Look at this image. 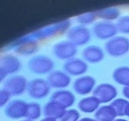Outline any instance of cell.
Returning a JSON list of instances; mask_svg holds the SVG:
<instances>
[{
	"label": "cell",
	"mask_w": 129,
	"mask_h": 121,
	"mask_svg": "<svg viewBox=\"0 0 129 121\" xmlns=\"http://www.w3.org/2000/svg\"><path fill=\"white\" fill-rule=\"evenodd\" d=\"M28 70L36 75H44L49 74L53 71L54 62L47 55L37 54L31 56L27 62Z\"/></svg>",
	"instance_id": "cell-1"
},
{
	"label": "cell",
	"mask_w": 129,
	"mask_h": 121,
	"mask_svg": "<svg viewBox=\"0 0 129 121\" xmlns=\"http://www.w3.org/2000/svg\"><path fill=\"white\" fill-rule=\"evenodd\" d=\"M105 50L112 57H121L129 52V38L116 35L106 41Z\"/></svg>",
	"instance_id": "cell-2"
},
{
	"label": "cell",
	"mask_w": 129,
	"mask_h": 121,
	"mask_svg": "<svg viewBox=\"0 0 129 121\" xmlns=\"http://www.w3.org/2000/svg\"><path fill=\"white\" fill-rule=\"evenodd\" d=\"M28 81L22 75H11L5 79L3 82L4 89H6L11 96H19L22 95L25 91H27Z\"/></svg>",
	"instance_id": "cell-3"
},
{
	"label": "cell",
	"mask_w": 129,
	"mask_h": 121,
	"mask_svg": "<svg viewBox=\"0 0 129 121\" xmlns=\"http://www.w3.org/2000/svg\"><path fill=\"white\" fill-rule=\"evenodd\" d=\"M68 40L71 41L76 46L84 45L88 43L91 39V31L87 26L84 25H75L67 31Z\"/></svg>",
	"instance_id": "cell-4"
},
{
	"label": "cell",
	"mask_w": 129,
	"mask_h": 121,
	"mask_svg": "<svg viewBox=\"0 0 129 121\" xmlns=\"http://www.w3.org/2000/svg\"><path fill=\"white\" fill-rule=\"evenodd\" d=\"M27 93L29 97L33 99H43L50 93V87L46 80L41 78H35L28 82Z\"/></svg>",
	"instance_id": "cell-5"
},
{
	"label": "cell",
	"mask_w": 129,
	"mask_h": 121,
	"mask_svg": "<svg viewBox=\"0 0 129 121\" xmlns=\"http://www.w3.org/2000/svg\"><path fill=\"white\" fill-rule=\"evenodd\" d=\"M92 31L94 35L101 40H107V39L109 40L114 36H116L118 32L115 23H113L112 21H105V20L96 22L93 25Z\"/></svg>",
	"instance_id": "cell-6"
},
{
	"label": "cell",
	"mask_w": 129,
	"mask_h": 121,
	"mask_svg": "<svg viewBox=\"0 0 129 121\" xmlns=\"http://www.w3.org/2000/svg\"><path fill=\"white\" fill-rule=\"evenodd\" d=\"M117 94L118 91L116 87L110 83H101L97 85L93 91V96L103 104L114 101L117 97Z\"/></svg>",
	"instance_id": "cell-7"
},
{
	"label": "cell",
	"mask_w": 129,
	"mask_h": 121,
	"mask_svg": "<svg viewBox=\"0 0 129 121\" xmlns=\"http://www.w3.org/2000/svg\"><path fill=\"white\" fill-rule=\"evenodd\" d=\"M78 52V48L75 44H73L69 40H60L53 44L52 46V53L55 57L62 60H69Z\"/></svg>",
	"instance_id": "cell-8"
},
{
	"label": "cell",
	"mask_w": 129,
	"mask_h": 121,
	"mask_svg": "<svg viewBox=\"0 0 129 121\" xmlns=\"http://www.w3.org/2000/svg\"><path fill=\"white\" fill-rule=\"evenodd\" d=\"M28 103L21 99L11 100L4 109V114L10 119H21L26 117Z\"/></svg>",
	"instance_id": "cell-9"
},
{
	"label": "cell",
	"mask_w": 129,
	"mask_h": 121,
	"mask_svg": "<svg viewBox=\"0 0 129 121\" xmlns=\"http://www.w3.org/2000/svg\"><path fill=\"white\" fill-rule=\"evenodd\" d=\"M46 81H47L50 88L62 90V89H66L67 87L70 86L72 79H71V76L68 75L64 71L53 70L52 72H50L47 75Z\"/></svg>",
	"instance_id": "cell-10"
},
{
	"label": "cell",
	"mask_w": 129,
	"mask_h": 121,
	"mask_svg": "<svg viewBox=\"0 0 129 121\" xmlns=\"http://www.w3.org/2000/svg\"><path fill=\"white\" fill-rule=\"evenodd\" d=\"M95 87H96V80L94 77L89 75H83L81 77H78L73 83L74 91L82 96H86L92 93Z\"/></svg>",
	"instance_id": "cell-11"
},
{
	"label": "cell",
	"mask_w": 129,
	"mask_h": 121,
	"mask_svg": "<svg viewBox=\"0 0 129 121\" xmlns=\"http://www.w3.org/2000/svg\"><path fill=\"white\" fill-rule=\"evenodd\" d=\"M63 71L70 76L81 77L88 71V64L83 58L73 57L64 62Z\"/></svg>",
	"instance_id": "cell-12"
},
{
	"label": "cell",
	"mask_w": 129,
	"mask_h": 121,
	"mask_svg": "<svg viewBox=\"0 0 129 121\" xmlns=\"http://www.w3.org/2000/svg\"><path fill=\"white\" fill-rule=\"evenodd\" d=\"M82 56L86 63L97 64V63H100L101 60L104 59L105 53H104V50L101 46L91 44V45L86 46L82 50Z\"/></svg>",
	"instance_id": "cell-13"
},
{
	"label": "cell",
	"mask_w": 129,
	"mask_h": 121,
	"mask_svg": "<svg viewBox=\"0 0 129 121\" xmlns=\"http://www.w3.org/2000/svg\"><path fill=\"white\" fill-rule=\"evenodd\" d=\"M50 100L57 102L64 109H70L76 102V96L72 91L62 89L54 91L50 96Z\"/></svg>",
	"instance_id": "cell-14"
},
{
	"label": "cell",
	"mask_w": 129,
	"mask_h": 121,
	"mask_svg": "<svg viewBox=\"0 0 129 121\" xmlns=\"http://www.w3.org/2000/svg\"><path fill=\"white\" fill-rule=\"evenodd\" d=\"M0 68L3 69L7 75H14L20 70L21 62L13 54H3L0 56Z\"/></svg>",
	"instance_id": "cell-15"
},
{
	"label": "cell",
	"mask_w": 129,
	"mask_h": 121,
	"mask_svg": "<svg viewBox=\"0 0 129 121\" xmlns=\"http://www.w3.org/2000/svg\"><path fill=\"white\" fill-rule=\"evenodd\" d=\"M66 110L67 109H64L57 102L49 100L44 104L42 108V114L44 115V117H49L55 120H59L66 113Z\"/></svg>",
	"instance_id": "cell-16"
},
{
	"label": "cell",
	"mask_w": 129,
	"mask_h": 121,
	"mask_svg": "<svg viewBox=\"0 0 129 121\" xmlns=\"http://www.w3.org/2000/svg\"><path fill=\"white\" fill-rule=\"evenodd\" d=\"M38 49V43L33 38H24V40L18 42L14 47L15 52L23 55H31Z\"/></svg>",
	"instance_id": "cell-17"
},
{
	"label": "cell",
	"mask_w": 129,
	"mask_h": 121,
	"mask_svg": "<svg viewBox=\"0 0 129 121\" xmlns=\"http://www.w3.org/2000/svg\"><path fill=\"white\" fill-rule=\"evenodd\" d=\"M99 100L94 96L82 98L78 102V110L83 113H95L100 107Z\"/></svg>",
	"instance_id": "cell-18"
},
{
	"label": "cell",
	"mask_w": 129,
	"mask_h": 121,
	"mask_svg": "<svg viewBox=\"0 0 129 121\" xmlns=\"http://www.w3.org/2000/svg\"><path fill=\"white\" fill-rule=\"evenodd\" d=\"M95 119L98 121H114L117 119V114L111 105H102L95 112Z\"/></svg>",
	"instance_id": "cell-19"
},
{
	"label": "cell",
	"mask_w": 129,
	"mask_h": 121,
	"mask_svg": "<svg viewBox=\"0 0 129 121\" xmlns=\"http://www.w3.org/2000/svg\"><path fill=\"white\" fill-rule=\"evenodd\" d=\"M112 78L118 85L123 87L129 86V67L121 66L116 68L112 73Z\"/></svg>",
	"instance_id": "cell-20"
},
{
	"label": "cell",
	"mask_w": 129,
	"mask_h": 121,
	"mask_svg": "<svg viewBox=\"0 0 129 121\" xmlns=\"http://www.w3.org/2000/svg\"><path fill=\"white\" fill-rule=\"evenodd\" d=\"M96 12L97 17L105 20V21H112L114 19H118L120 15V10L116 7H107L99 9Z\"/></svg>",
	"instance_id": "cell-21"
},
{
	"label": "cell",
	"mask_w": 129,
	"mask_h": 121,
	"mask_svg": "<svg viewBox=\"0 0 129 121\" xmlns=\"http://www.w3.org/2000/svg\"><path fill=\"white\" fill-rule=\"evenodd\" d=\"M42 114V109L40 107V104L37 102H30L27 105V112H26V119L29 120H37Z\"/></svg>",
	"instance_id": "cell-22"
},
{
	"label": "cell",
	"mask_w": 129,
	"mask_h": 121,
	"mask_svg": "<svg viewBox=\"0 0 129 121\" xmlns=\"http://www.w3.org/2000/svg\"><path fill=\"white\" fill-rule=\"evenodd\" d=\"M129 104V101L127 99L124 98H116L114 101L111 102V106L112 108L115 110L117 116H125V109L127 107V105Z\"/></svg>",
	"instance_id": "cell-23"
},
{
	"label": "cell",
	"mask_w": 129,
	"mask_h": 121,
	"mask_svg": "<svg viewBox=\"0 0 129 121\" xmlns=\"http://www.w3.org/2000/svg\"><path fill=\"white\" fill-rule=\"evenodd\" d=\"M115 24L118 32H121L123 34H129V15L120 16Z\"/></svg>",
	"instance_id": "cell-24"
},
{
	"label": "cell",
	"mask_w": 129,
	"mask_h": 121,
	"mask_svg": "<svg viewBox=\"0 0 129 121\" xmlns=\"http://www.w3.org/2000/svg\"><path fill=\"white\" fill-rule=\"evenodd\" d=\"M96 18H97L96 12H86V13H83L77 16V21L79 22L80 25L86 26L87 24L93 23L96 20Z\"/></svg>",
	"instance_id": "cell-25"
},
{
	"label": "cell",
	"mask_w": 129,
	"mask_h": 121,
	"mask_svg": "<svg viewBox=\"0 0 129 121\" xmlns=\"http://www.w3.org/2000/svg\"><path fill=\"white\" fill-rule=\"evenodd\" d=\"M80 117H81V115H80L79 110L70 108V109L66 110V113L59 119V121H79L81 119Z\"/></svg>",
	"instance_id": "cell-26"
},
{
	"label": "cell",
	"mask_w": 129,
	"mask_h": 121,
	"mask_svg": "<svg viewBox=\"0 0 129 121\" xmlns=\"http://www.w3.org/2000/svg\"><path fill=\"white\" fill-rule=\"evenodd\" d=\"M11 94L4 88L0 89V108L6 106L10 102Z\"/></svg>",
	"instance_id": "cell-27"
},
{
	"label": "cell",
	"mask_w": 129,
	"mask_h": 121,
	"mask_svg": "<svg viewBox=\"0 0 129 121\" xmlns=\"http://www.w3.org/2000/svg\"><path fill=\"white\" fill-rule=\"evenodd\" d=\"M122 94L125 97V99L129 100V86H126L122 89Z\"/></svg>",
	"instance_id": "cell-28"
},
{
	"label": "cell",
	"mask_w": 129,
	"mask_h": 121,
	"mask_svg": "<svg viewBox=\"0 0 129 121\" xmlns=\"http://www.w3.org/2000/svg\"><path fill=\"white\" fill-rule=\"evenodd\" d=\"M6 78H7V73H6L3 69L0 68V83H1L2 81H5Z\"/></svg>",
	"instance_id": "cell-29"
},
{
	"label": "cell",
	"mask_w": 129,
	"mask_h": 121,
	"mask_svg": "<svg viewBox=\"0 0 129 121\" xmlns=\"http://www.w3.org/2000/svg\"><path fill=\"white\" fill-rule=\"evenodd\" d=\"M79 121H98V120H96L95 118H91V117H84V118H81Z\"/></svg>",
	"instance_id": "cell-30"
},
{
	"label": "cell",
	"mask_w": 129,
	"mask_h": 121,
	"mask_svg": "<svg viewBox=\"0 0 129 121\" xmlns=\"http://www.w3.org/2000/svg\"><path fill=\"white\" fill-rule=\"evenodd\" d=\"M40 121H57V120L52 119V118H49V117H44V118H42Z\"/></svg>",
	"instance_id": "cell-31"
},
{
	"label": "cell",
	"mask_w": 129,
	"mask_h": 121,
	"mask_svg": "<svg viewBox=\"0 0 129 121\" xmlns=\"http://www.w3.org/2000/svg\"><path fill=\"white\" fill-rule=\"evenodd\" d=\"M125 116L129 117V104L127 105V107H126V109H125Z\"/></svg>",
	"instance_id": "cell-32"
},
{
	"label": "cell",
	"mask_w": 129,
	"mask_h": 121,
	"mask_svg": "<svg viewBox=\"0 0 129 121\" xmlns=\"http://www.w3.org/2000/svg\"><path fill=\"white\" fill-rule=\"evenodd\" d=\"M114 121H127L126 119H123V118H117L116 120H114Z\"/></svg>",
	"instance_id": "cell-33"
},
{
	"label": "cell",
	"mask_w": 129,
	"mask_h": 121,
	"mask_svg": "<svg viewBox=\"0 0 129 121\" xmlns=\"http://www.w3.org/2000/svg\"><path fill=\"white\" fill-rule=\"evenodd\" d=\"M21 121H32V120H29V119H24V120H21Z\"/></svg>",
	"instance_id": "cell-34"
}]
</instances>
